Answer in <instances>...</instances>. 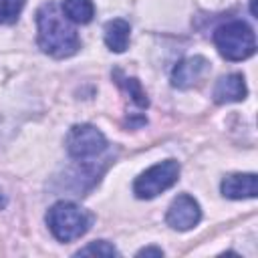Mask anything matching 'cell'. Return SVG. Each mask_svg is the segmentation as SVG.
I'll list each match as a JSON object with an SVG mask.
<instances>
[{"label": "cell", "instance_id": "5bb4252c", "mask_svg": "<svg viewBox=\"0 0 258 258\" xmlns=\"http://www.w3.org/2000/svg\"><path fill=\"white\" fill-rule=\"evenodd\" d=\"M89 254H93V256H119V250L111 244V242H107V240H97V242H91V244H87L85 248H81L75 256H89Z\"/></svg>", "mask_w": 258, "mask_h": 258}, {"label": "cell", "instance_id": "277c9868", "mask_svg": "<svg viewBox=\"0 0 258 258\" xmlns=\"http://www.w3.org/2000/svg\"><path fill=\"white\" fill-rule=\"evenodd\" d=\"M179 179V163L175 159L159 161L139 173L133 181V194L139 200H153L165 189L173 187Z\"/></svg>", "mask_w": 258, "mask_h": 258}, {"label": "cell", "instance_id": "4fadbf2b", "mask_svg": "<svg viewBox=\"0 0 258 258\" xmlns=\"http://www.w3.org/2000/svg\"><path fill=\"white\" fill-rule=\"evenodd\" d=\"M26 0H0V24H14Z\"/></svg>", "mask_w": 258, "mask_h": 258}, {"label": "cell", "instance_id": "7a4b0ae2", "mask_svg": "<svg viewBox=\"0 0 258 258\" xmlns=\"http://www.w3.org/2000/svg\"><path fill=\"white\" fill-rule=\"evenodd\" d=\"M95 216L75 202H56L46 212V226L58 242H73L85 236L93 226Z\"/></svg>", "mask_w": 258, "mask_h": 258}, {"label": "cell", "instance_id": "9a60e30c", "mask_svg": "<svg viewBox=\"0 0 258 258\" xmlns=\"http://www.w3.org/2000/svg\"><path fill=\"white\" fill-rule=\"evenodd\" d=\"M137 256H157V258H161L163 256V250L157 248V246H147V248H141L137 252Z\"/></svg>", "mask_w": 258, "mask_h": 258}, {"label": "cell", "instance_id": "8992f818", "mask_svg": "<svg viewBox=\"0 0 258 258\" xmlns=\"http://www.w3.org/2000/svg\"><path fill=\"white\" fill-rule=\"evenodd\" d=\"M200 220H202V208L189 194H179L177 198H173L165 214L167 226L177 232H187L196 228Z\"/></svg>", "mask_w": 258, "mask_h": 258}, {"label": "cell", "instance_id": "3957f363", "mask_svg": "<svg viewBox=\"0 0 258 258\" xmlns=\"http://www.w3.org/2000/svg\"><path fill=\"white\" fill-rule=\"evenodd\" d=\"M214 44L226 60H246L256 52V34L244 20H230L216 28Z\"/></svg>", "mask_w": 258, "mask_h": 258}, {"label": "cell", "instance_id": "5b68a950", "mask_svg": "<svg viewBox=\"0 0 258 258\" xmlns=\"http://www.w3.org/2000/svg\"><path fill=\"white\" fill-rule=\"evenodd\" d=\"M67 151L77 161H93L107 151V137L91 123L73 125L64 139Z\"/></svg>", "mask_w": 258, "mask_h": 258}, {"label": "cell", "instance_id": "8fae6325", "mask_svg": "<svg viewBox=\"0 0 258 258\" xmlns=\"http://www.w3.org/2000/svg\"><path fill=\"white\" fill-rule=\"evenodd\" d=\"M64 16L75 24H89L95 16L93 0H62Z\"/></svg>", "mask_w": 258, "mask_h": 258}, {"label": "cell", "instance_id": "30bf717a", "mask_svg": "<svg viewBox=\"0 0 258 258\" xmlns=\"http://www.w3.org/2000/svg\"><path fill=\"white\" fill-rule=\"evenodd\" d=\"M129 34H131V26H129V22L125 18H113L103 28L105 44L113 52H125L127 50V46H129Z\"/></svg>", "mask_w": 258, "mask_h": 258}, {"label": "cell", "instance_id": "9c48e42d", "mask_svg": "<svg viewBox=\"0 0 258 258\" xmlns=\"http://www.w3.org/2000/svg\"><path fill=\"white\" fill-rule=\"evenodd\" d=\"M222 196L228 200L256 198V173H230L220 183Z\"/></svg>", "mask_w": 258, "mask_h": 258}, {"label": "cell", "instance_id": "2e32d148", "mask_svg": "<svg viewBox=\"0 0 258 258\" xmlns=\"http://www.w3.org/2000/svg\"><path fill=\"white\" fill-rule=\"evenodd\" d=\"M6 204H8V200H6V196H4V191L0 189V210H4V208H6Z\"/></svg>", "mask_w": 258, "mask_h": 258}, {"label": "cell", "instance_id": "6da1fadb", "mask_svg": "<svg viewBox=\"0 0 258 258\" xmlns=\"http://www.w3.org/2000/svg\"><path fill=\"white\" fill-rule=\"evenodd\" d=\"M36 42L52 58H69L81 48L75 26L54 2H44L36 10Z\"/></svg>", "mask_w": 258, "mask_h": 258}, {"label": "cell", "instance_id": "7c38bea8", "mask_svg": "<svg viewBox=\"0 0 258 258\" xmlns=\"http://www.w3.org/2000/svg\"><path fill=\"white\" fill-rule=\"evenodd\" d=\"M115 79H117V83L129 93V97L133 99V103H135L137 107H141V109H147V107H149V99H147V95H145L141 83H139L135 77H123L119 71H115Z\"/></svg>", "mask_w": 258, "mask_h": 258}, {"label": "cell", "instance_id": "ba28073f", "mask_svg": "<svg viewBox=\"0 0 258 258\" xmlns=\"http://www.w3.org/2000/svg\"><path fill=\"white\" fill-rule=\"evenodd\" d=\"M246 95H248V87L240 73H230V75L218 79V83L214 87V101L218 105L244 101Z\"/></svg>", "mask_w": 258, "mask_h": 258}, {"label": "cell", "instance_id": "52a82bcc", "mask_svg": "<svg viewBox=\"0 0 258 258\" xmlns=\"http://www.w3.org/2000/svg\"><path fill=\"white\" fill-rule=\"evenodd\" d=\"M208 69H210V62L202 54L181 58L171 71V85L175 89H189L208 73Z\"/></svg>", "mask_w": 258, "mask_h": 258}]
</instances>
